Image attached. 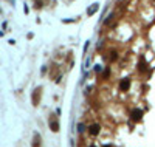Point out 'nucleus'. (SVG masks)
Wrapping results in <instances>:
<instances>
[{
  "instance_id": "nucleus-1",
  "label": "nucleus",
  "mask_w": 155,
  "mask_h": 147,
  "mask_svg": "<svg viewBox=\"0 0 155 147\" xmlns=\"http://www.w3.org/2000/svg\"><path fill=\"white\" fill-rule=\"evenodd\" d=\"M39 95H40V90L37 91V90H36L34 91V93H33V105L36 107V105H37L39 104V101H40V98H39Z\"/></svg>"
},
{
  "instance_id": "nucleus-2",
  "label": "nucleus",
  "mask_w": 155,
  "mask_h": 147,
  "mask_svg": "<svg viewBox=\"0 0 155 147\" xmlns=\"http://www.w3.org/2000/svg\"><path fill=\"white\" fill-rule=\"evenodd\" d=\"M141 116H143V112H141V110H135V112L132 113V119H133V121H140Z\"/></svg>"
},
{
  "instance_id": "nucleus-3",
  "label": "nucleus",
  "mask_w": 155,
  "mask_h": 147,
  "mask_svg": "<svg viewBox=\"0 0 155 147\" xmlns=\"http://www.w3.org/2000/svg\"><path fill=\"white\" fill-rule=\"evenodd\" d=\"M98 130H99V125H98V124H93V125H90V135H92V136H96Z\"/></svg>"
},
{
  "instance_id": "nucleus-4",
  "label": "nucleus",
  "mask_w": 155,
  "mask_h": 147,
  "mask_svg": "<svg viewBox=\"0 0 155 147\" xmlns=\"http://www.w3.org/2000/svg\"><path fill=\"white\" fill-rule=\"evenodd\" d=\"M50 127H51V130H54V132H58V130H59V125H58V122H56V121H51V122H50Z\"/></svg>"
},
{
  "instance_id": "nucleus-5",
  "label": "nucleus",
  "mask_w": 155,
  "mask_h": 147,
  "mask_svg": "<svg viewBox=\"0 0 155 147\" xmlns=\"http://www.w3.org/2000/svg\"><path fill=\"white\" fill-rule=\"evenodd\" d=\"M98 8V3H95V5H92L88 8V16H92V14H95V10Z\"/></svg>"
},
{
  "instance_id": "nucleus-6",
  "label": "nucleus",
  "mask_w": 155,
  "mask_h": 147,
  "mask_svg": "<svg viewBox=\"0 0 155 147\" xmlns=\"http://www.w3.org/2000/svg\"><path fill=\"white\" fill-rule=\"evenodd\" d=\"M121 88H123V90H127V88H129V81H127V79L121 82Z\"/></svg>"
},
{
  "instance_id": "nucleus-7",
  "label": "nucleus",
  "mask_w": 155,
  "mask_h": 147,
  "mask_svg": "<svg viewBox=\"0 0 155 147\" xmlns=\"http://www.w3.org/2000/svg\"><path fill=\"white\" fill-rule=\"evenodd\" d=\"M79 132H81V133L85 132V125H84V124H79Z\"/></svg>"
},
{
  "instance_id": "nucleus-8",
  "label": "nucleus",
  "mask_w": 155,
  "mask_h": 147,
  "mask_svg": "<svg viewBox=\"0 0 155 147\" xmlns=\"http://www.w3.org/2000/svg\"><path fill=\"white\" fill-rule=\"evenodd\" d=\"M106 147H110V145H106Z\"/></svg>"
}]
</instances>
